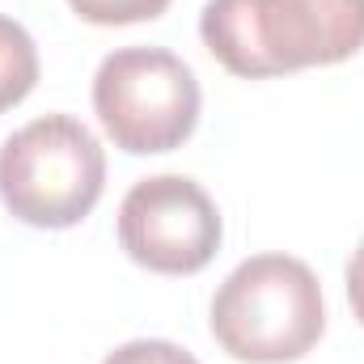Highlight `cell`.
<instances>
[{"label": "cell", "mask_w": 364, "mask_h": 364, "mask_svg": "<svg viewBox=\"0 0 364 364\" xmlns=\"http://www.w3.org/2000/svg\"><path fill=\"white\" fill-rule=\"evenodd\" d=\"M199 38L246 81L331 68L364 47V0H208Z\"/></svg>", "instance_id": "cell-1"}, {"label": "cell", "mask_w": 364, "mask_h": 364, "mask_svg": "<svg viewBox=\"0 0 364 364\" xmlns=\"http://www.w3.org/2000/svg\"><path fill=\"white\" fill-rule=\"evenodd\" d=\"M102 364H199V360L170 339H132V343H119L114 352H106Z\"/></svg>", "instance_id": "cell-8"}, {"label": "cell", "mask_w": 364, "mask_h": 364, "mask_svg": "<svg viewBox=\"0 0 364 364\" xmlns=\"http://www.w3.org/2000/svg\"><path fill=\"white\" fill-rule=\"evenodd\" d=\"M68 4L90 26H136L170 9V0H68Z\"/></svg>", "instance_id": "cell-7"}, {"label": "cell", "mask_w": 364, "mask_h": 364, "mask_svg": "<svg viewBox=\"0 0 364 364\" xmlns=\"http://www.w3.org/2000/svg\"><path fill=\"white\" fill-rule=\"evenodd\" d=\"M225 225L216 199L186 174L140 178L119 203V242L153 275H195L220 250Z\"/></svg>", "instance_id": "cell-5"}, {"label": "cell", "mask_w": 364, "mask_h": 364, "mask_svg": "<svg viewBox=\"0 0 364 364\" xmlns=\"http://www.w3.org/2000/svg\"><path fill=\"white\" fill-rule=\"evenodd\" d=\"M199 81L166 47H119L93 73V114L114 149L144 157L191 140L199 123Z\"/></svg>", "instance_id": "cell-4"}, {"label": "cell", "mask_w": 364, "mask_h": 364, "mask_svg": "<svg viewBox=\"0 0 364 364\" xmlns=\"http://www.w3.org/2000/svg\"><path fill=\"white\" fill-rule=\"evenodd\" d=\"M212 339L242 364H288L318 348L326 301L314 267L296 255H250L212 296Z\"/></svg>", "instance_id": "cell-2"}, {"label": "cell", "mask_w": 364, "mask_h": 364, "mask_svg": "<svg viewBox=\"0 0 364 364\" xmlns=\"http://www.w3.org/2000/svg\"><path fill=\"white\" fill-rule=\"evenodd\" d=\"M348 305H352L356 322L364 326V237L352 250V259H348Z\"/></svg>", "instance_id": "cell-9"}, {"label": "cell", "mask_w": 364, "mask_h": 364, "mask_svg": "<svg viewBox=\"0 0 364 364\" xmlns=\"http://www.w3.org/2000/svg\"><path fill=\"white\" fill-rule=\"evenodd\" d=\"M106 186V149L73 114H43L0 144V199L34 229L85 220Z\"/></svg>", "instance_id": "cell-3"}, {"label": "cell", "mask_w": 364, "mask_h": 364, "mask_svg": "<svg viewBox=\"0 0 364 364\" xmlns=\"http://www.w3.org/2000/svg\"><path fill=\"white\" fill-rule=\"evenodd\" d=\"M34 85H38V47L21 21L0 17V114L26 102Z\"/></svg>", "instance_id": "cell-6"}]
</instances>
